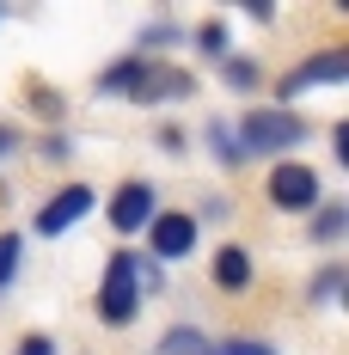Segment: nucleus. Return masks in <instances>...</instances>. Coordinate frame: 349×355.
<instances>
[{
	"instance_id": "nucleus-1",
	"label": "nucleus",
	"mask_w": 349,
	"mask_h": 355,
	"mask_svg": "<svg viewBox=\"0 0 349 355\" xmlns=\"http://www.w3.org/2000/svg\"><path fill=\"white\" fill-rule=\"evenodd\" d=\"M307 135H313V123H307V116H294L288 105L245 110V116H239V129H233L239 153H288V147H300Z\"/></svg>"
},
{
	"instance_id": "nucleus-2",
	"label": "nucleus",
	"mask_w": 349,
	"mask_h": 355,
	"mask_svg": "<svg viewBox=\"0 0 349 355\" xmlns=\"http://www.w3.org/2000/svg\"><path fill=\"white\" fill-rule=\"evenodd\" d=\"M135 313H141L135 251H110L105 282H99V319H105V324H135Z\"/></svg>"
},
{
	"instance_id": "nucleus-3",
	"label": "nucleus",
	"mask_w": 349,
	"mask_h": 355,
	"mask_svg": "<svg viewBox=\"0 0 349 355\" xmlns=\"http://www.w3.org/2000/svg\"><path fill=\"white\" fill-rule=\"evenodd\" d=\"M264 196L282 214H307V209H318V172L300 166V159H282L276 172H270V184H264Z\"/></svg>"
},
{
	"instance_id": "nucleus-4",
	"label": "nucleus",
	"mask_w": 349,
	"mask_h": 355,
	"mask_svg": "<svg viewBox=\"0 0 349 355\" xmlns=\"http://www.w3.org/2000/svg\"><path fill=\"white\" fill-rule=\"evenodd\" d=\"M141 233H147L153 257H166V263H172V257H190V251H196V214H184V209H160L147 227H141ZM153 257H147V263H153Z\"/></svg>"
},
{
	"instance_id": "nucleus-5",
	"label": "nucleus",
	"mask_w": 349,
	"mask_h": 355,
	"mask_svg": "<svg viewBox=\"0 0 349 355\" xmlns=\"http://www.w3.org/2000/svg\"><path fill=\"white\" fill-rule=\"evenodd\" d=\"M129 98H135V105H172V98H190V73L166 68V62H153V55H141V73H135V86H129Z\"/></svg>"
},
{
	"instance_id": "nucleus-6",
	"label": "nucleus",
	"mask_w": 349,
	"mask_h": 355,
	"mask_svg": "<svg viewBox=\"0 0 349 355\" xmlns=\"http://www.w3.org/2000/svg\"><path fill=\"white\" fill-rule=\"evenodd\" d=\"M92 202H99V196H92L86 184H62V190H56V196L37 209V233H43V239L68 233L74 220H86V214H92Z\"/></svg>"
},
{
	"instance_id": "nucleus-7",
	"label": "nucleus",
	"mask_w": 349,
	"mask_h": 355,
	"mask_svg": "<svg viewBox=\"0 0 349 355\" xmlns=\"http://www.w3.org/2000/svg\"><path fill=\"white\" fill-rule=\"evenodd\" d=\"M337 80H349V49H325L313 62H300L294 73H282L276 98H300L307 86H337Z\"/></svg>"
},
{
	"instance_id": "nucleus-8",
	"label": "nucleus",
	"mask_w": 349,
	"mask_h": 355,
	"mask_svg": "<svg viewBox=\"0 0 349 355\" xmlns=\"http://www.w3.org/2000/svg\"><path fill=\"white\" fill-rule=\"evenodd\" d=\"M153 196H160V190H153V184H141V178L117 184V196H110V227H117V233H141V227L160 214Z\"/></svg>"
},
{
	"instance_id": "nucleus-9",
	"label": "nucleus",
	"mask_w": 349,
	"mask_h": 355,
	"mask_svg": "<svg viewBox=\"0 0 349 355\" xmlns=\"http://www.w3.org/2000/svg\"><path fill=\"white\" fill-rule=\"evenodd\" d=\"M209 276H214L221 294H245V288H251V251L245 245H221L214 263H209Z\"/></svg>"
},
{
	"instance_id": "nucleus-10",
	"label": "nucleus",
	"mask_w": 349,
	"mask_h": 355,
	"mask_svg": "<svg viewBox=\"0 0 349 355\" xmlns=\"http://www.w3.org/2000/svg\"><path fill=\"white\" fill-rule=\"evenodd\" d=\"M135 73H141V55H123L117 68H105V73H99V92H105V98H129Z\"/></svg>"
},
{
	"instance_id": "nucleus-11",
	"label": "nucleus",
	"mask_w": 349,
	"mask_h": 355,
	"mask_svg": "<svg viewBox=\"0 0 349 355\" xmlns=\"http://www.w3.org/2000/svg\"><path fill=\"white\" fill-rule=\"evenodd\" d=\"M343 227H349V209H343V202H325V209H313V239H318V245H331Z\"/></svg>"
},
{
	"instance_id": "nucleus-12",
	"label": "nucleus",
	"mask_w": 349,
	"mask_h": 355,
	"mask_svg": "<svg viewBox=\"0 0 349 355\" xmlns=\"http://www.w3.org/2000/svg\"><path fill=\"white\" fill-rule=\"evenodd\" d=\"M19 263H25V239L19 233H0V288L19 282Z\"/></svg>"
},
{
	"instance_id": "nucleus-13",
	"label": "nucleus",
	"mask_w": 349,
	"mask_h": 355,
	"mask_svg": "<svg viewBox=\"0 0 349 355\" xmlns=\"http://www.w3.org/2000/svg\"><path fill=\"white\" fill-rule=\"evenodd\" d=\"M166 355H209V343H203V331H190V324H178V331H166V343H160Z\"/></svg>"
},
{
	"instance_id": "nucleus-14",
	"label": "nucleus",
	"mask_w": 349,
	"mask_h": 355,
	"mask_svg": "<svg viewBox=\"0 0 349 355\" xmlns=\"http://www.w3.org/2000/svg\"><path fill=\"white\" fill-rule=\"evenodd\" d=\"M196 49L209 55V62H227V25L209 19V25H196Z\"/></svg>"
},
{
	"instance_id": "nucleus-15",
	"label": "nucleus",
	"mask_w": 349,
	"mask_h": 355,
	"mask_svg": "<svg viewBox=\"0 0 349 355\" xmlns=\"http://www.w3.org/2000/svg\"><path fill=\"white\" fill-rule=\"evenodd\" d=\"M209 141H214V159H221V166H239L245 153H239V141H233V129H227V123H209Z\"/></svg>"
},
{
	"instance_id": "nucleus-16",
	"label": "nucleus",
	"mask_w": 349,
	"mask_h": 355,
	"mask_svg": "<svg viewBox=\"0 0 349 355\" xmlns=\"http://www.w3.org/2000/svg\"><path fill=\"white\" fill-rule=\"evenodd\" d=\"M31 110H37V116H62V110H68V98H62L56 86H43V80H31Z\"/></svg>"
},
{
	"instance_id": "nucleus-17",
	"label": "nucleus",
	"mask_w": 349,
	"mask_h": 355,
	"mask_svg": "<svg viewBox=\"0 0 349 355\" xmlns=\"http://www.w3.org/2000/svg\"><path fill=\"white\" fill-rule=\"evenodd\" d=\"M257 80H264V73H257V62H239V55H227V86H233V92H251Z\"/></svg>"
},
{
	"instance_id": "nucleus-18",
	"label": "nucleus",
	"mask_w": 349,
	"mask_h": 355,
	"mask_svg": "<svg viewBox=\"0 0 349 355\" xmlns=\"http://www.w3.org/2000/svg\"><path fill=\"white\" fill-rule=\"evenodd\" d=\"M337 288H343V270H337V263H331V270H318V276H313V306H331V300H337Z\"/></svg>"
},
{
	"instance_id": "nucleus-19",
	"label": "nucleus",
	"mask_w": 349,
	"mask_h": 355,
	"mask_svg": "<svg viewBox=\"0 0 349 355\" xmlns=\"http://www.w3.org/2000/svg\"><path fill=\"white\" fill-rule=\"evenodd\" d=\"M221 355H276V349H270L264 337H227V343H221Z\"/></svg>"
},
{
	"instance_id": "nucleus-20",
	"label": "nucleus",
	"mask_w": 349,
	"mask_h": 355,
	"mask_svg": "<svg viewBox=\"0 0 349 355\" xmlns=\"http://www.w3.org/2000/svg\"><path fill=\"white\" fill-rule=\"evenodd\" d=\"M37 153H43L49 166H62V159L74 153V141H68V135H43V141H37Z\"/></svg>"
},
{
	"instance_id": "nucleus-21",
	"label": "nucleus",
	"mask_w": 349,
	"mask_h": 355,
	"mask_svg": "<svg viewBox=\"0 0 349 355\" xmlns=\"http://www.w3.org/2000/svg\"><path fill=\"white\" fill-rule=\"evenodd\" d=\"M19 355H56V337H25V343H19Z\"/></svg>"
},
{
	"instance_id": "nucleus-22",
	"label": "nucleus",
	"mask_w": 349,
	"mask_h": 355,
	"mask_svg": "<svg viewBox=\"0 0 349 355\" xmlns=\"http://www.w3.org/2000/svg\"><path fill=\"white\" fill-rule=\"evenodd\" d=\"M12 147H19V129H12V123H0V159H6Z\"/></svg>"
}]
</instances>
